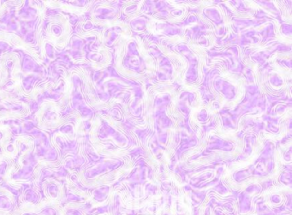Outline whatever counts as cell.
<instances>
[{
  "label": "cell",
  "instance_id": "7a4b0ae2",
  "mask_svg": "<svg viewBox=\"0 0 292 215\" xmlns=\"http://www.w3.org/2000/svg\"><path fill=\"white\" fill-rule=\"evenodd\" d=\"M61 131L64 132V133H72L73 132V128L71 125H65L64 127L61 128Z\"/></svg>",
  "mask_w": 292,
  "mask_h": 215
},
{
  "label": "cell",
  "instance_id": "6da1fadb",
  "mask_svg": "<svg viewBox=\"0 0 292 215\" xmlns=\"http://www.w3.org/2000/svg\"><path fill=\"white\" fill-rule=\"evenodd\" d=\"M51 33L54 34L55 36H60L62 33V29L58 25H53L51 28Z\"/></svg>",
  "mask_w": 292,
  "mask_h": 215
},
{
  "label": "cell",
  "instance_id": "277c9868",
  "mask_svg": "<svg viewBox=\"0 0 292 215\" xmlns=\"http://www.w3.org/2000/svg\"><path fill=\"white\" fill-rule=\"evenodd\" d=\"M1 137H2V134L0 133V138H1Z\"/></svg>",
  "mask_w": 292,
  "mask_h": 215
},
{
  "label": "cell",
  "instance_id": "3957f363",
  "mask_svg": "<svg viewBox=\"0 0 292 215\" xmlns=\"http://www.w3.org/2000/svg\"><path fill=\"white\" fill-rule=\"evenodd\" d=\"M46 49L48 55H50L51 57H52V55H53V47L50 44H47L46 46Z\"/></svg>",
  "mask_w": 292,
  "mask_h": 215
}]
</instances>
